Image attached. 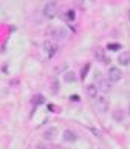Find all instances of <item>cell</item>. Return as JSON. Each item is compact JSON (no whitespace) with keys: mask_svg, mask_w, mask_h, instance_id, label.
Instances as JSON below:
<instances>
[{"mask_svg":"<svg viewBox=\"0 0 130 149\" xmlns=\"http://www.w3.org/2000/svg\"><path fill=\"white\" fill-rule=\"evenodd\" d=\"M70 101H73V102H79V101H81V98H79V95H71V96H70Z\"/></svg>","mask_w":130,"mask_h":149,"instance_id":"cell-17","label":"cell"},{"mask_svg":"<svg viewBox=\"0 0 130 149\" xmlns=\"http://www.w3.org/2000/svg\"><path fill=\"white\" fill-rule=\"evenodd\" d=\"M90 132H93L98 138H102V132H101V130H98V129H95V127H90Z\"/></svg>","mask_w":130,"mask_h":149,"instance_id":"cell-16","label":"cell"},{"mask_svg":"<svg viewBox=\"0 0 130 149\" xmlns=\"http://www.w3.org/2000/svg\"><path fill=\"white\" fill-rule=\"evenodd\" d=\"M98 90L104 92V93H109L111 90V82L109 81V78H98Z\"/></svg>","mask_w":130,"mask_h":149,"instance_id":"cell-5","label":"cell"},{"mask_svg":"<svg viewBox=\"0 0 130 149\" xmlns=\"http://www.w3.org/2000/svg\"><path fill=\"white\" fill-rule=\"evenodd\" d=\"M64 81L65 82H73V81H76V74H74L73 72H67L64 74Z\"/></svg>","mask_w":130,"mask_h":149,"instance_id":"cell-12","label":"cell"},{"mask_svg":"<svg viewBox=\"0 0 130 149\" xmlns=\"http://www.w3.org/2000/svg\"><path fill=\"white\" fill-rule=\"evenodd\" d=\"M96 109L101 112V113H105L107 110H109V101L105 100V98H96Z\"/></svg>","mask_w":130,"mask_h":149,"instance_id":"cell-7","label":"cell"},{"mask_svg":"<svg viewBox=\"0 0 130 149\" xmlns=\"http://www.w3.org/2000/svg\"><path fill=\"white\" fill-rule=\"evenodd\" d=\"M50 36L53 37L54 40H64L65 37H68V31L65 30L64 26H56L50 31Z\"/></svg>","mask_w":130,"mask_h":149,"instance_id":"cell-1","label":"cell"},{"mask_svg":"<svg viewBox=\"0 0 130 149\" xmlns=\"http://www.w3.org/2000/svg\"><path fill=\"white\" fill-rule=\"evenodd\" d=\"M34 149H51V148H48V146H45V144H37V146H36Z\"/></svg>","mask_w":130,"mask_h":149,"instance_id":"cell-18","label":"cell"},{"mask_svg":"<svg viewBox=\"0 0 130 149\" xmlns=\"http://www.w3.org/2000/svg\"><path fill=\"white\" fill-rule=\"evenodd\" d=\"M122 79V72L118 67H110L109 68V81L110 82H118Z\"/></svg>","mask_w":130,"mask_h":149,"instance_id":"cell-4","label":"cell"},{"mask_svg":"<svg viewBox=\"0 0 130 149\" xmlns=\"http://www.w3.org/2000/svg\"><path fill=\"white\" fill-rule=\"evenodd\" d=\"M107 48L111 50V51H118L121 48V44H109V45H107Z\"/></svg>","mask_w":130,"mask_h":149,"instance_id":"cell-13","label":"cell"},{"mask_svg":"<svg viewBox=\"0 0 130 149\" xmlns=\"http://www.w3.org/2000/svg\"><path fill=\"white\" fill-rule=\"evenodd\" d=\"M127 113L130 115V104H129V110H127Z\"/></svg>","mask_w":130,"mask_h":149,"instance_id":"cell-21","label":"cell"},{"mask_svg":"<svg viewBox=\"0 0 130 149\" xmlns=\"http://www.w3.org/2000/svg\"><path fill=\"white\" fill-rule=\"evenodd\" d=\"M88 68H90V64H87L85 67L82 68V73H81V78H82V79H85V76H87V72H88Z\"/></svg>","mask_w":130,"mask_h":149,"instance_id":"cell-15","label":"cell"},{"mask_svg":"<svg viewBox=\"0 0 130 149\" xmlns=\"http://www.w3.org/2000/svg\"><path fill=\"white\" fill-rule=\"evenodd\" d=\"M87 95L90 98H98V87L95 86V84L87 86Z\"/></svg>","mask_w":130,"mask_h":149,"instance_id":"cell-11","label":"cell"},{"mask_svg":"<svg viewBox=\"0 0 130 149\" xmlns=\"http://www.w3.org/2000/svg\"><path fill=\"white\" fill-rule=\"evenodd\" d=\"M56 135H57V129H56V127H50V129L45 130L44 137H45L46 140H54Z\"/></svg>","mask_w":130,"mask_h":149,"instance_id":"cell-10","label":"cell"},{"mask_svg":"<svg viewBox=\"0 0 130 149\" xmlns=\"http://www.w3.org/2000/svg\"><path fill=\"white\" fill-rule=\"evenodd\" d=\"M51 92H53V93H57L59 92V82L56 81V79L53 81V84H51Z\"/></svg>","mask_w":130,"mask_h":149,"instance_id":"cell-14","label":"cell"},{"mask_svg":"<svg viewBox=\"0 0 130 149\" xmlns=\"http://www.w3.org/2000/svg\"><path fill=\"white\" fill-rule=\"evenodd\" d=\"M95 58H96L98 62H101V64H104V65H109L110 64V58H109V54H107V50H102V48L95 50Z\"/></svg>","mask_w":130,"mask_h":149,"instance_id":"cell-3","label":"cell"},{"mask_svg":"<svg viewBox=\"0 0 130 149\" xmlns=\"http://www.w3.org/2000/svg\"><path fill=\"white\" fill-rule=\"evenodd\" d=\"M56 13H57V5L53 3V2H50V3H46L44 9H42V14L46 17V19H53L56 17Z\"/></svg>","mask_w":130,"mask_h":149,"instance_id":"cell-2","label":"cell"},{"mask_svg":"<svg viewBox=\"0 0 130 149\" xmlns=\"http://www.w3.org/2000/svg\"><path fill=\"white\" fill-rule=\"evenodd\" d=\"M127 16H129V19H130V9H129V11H127Z\"/></svg>","mask_w":130,"mask_h":149,"instance_id":"cell-20","label":"cell"},{"mask_svg":"<svg viewBox=\"0 0 130 149\" xmlns=\"http://www.w3.org/2000/svg\"><path fill=\"white\" fill-rule=\"evenodd\" d=\"M64 141H67V143H74L77 140V134H74L73 130H64Z\"/></svg>","mask_w":130,"mask_h":149,"instance_id":"cell-8","label":"cell"},{"mask_svg":"<svg viewBox=\"0 0 130 149\" xmlns=\"http://www.w3.org/2000/svg\"><path fill=\"white\" fill-rule=\"evenodd\" d=\"M74 17V11H68V19H73Z\"/></svg>","mask_w":130,"mask_h":149,"instance_id":"cell-19","label":"cell"},{"mask_svg":"<svg viewBox=\"0 0 130 149\" xmlns=\"http://www.w3.org/2000/svg\"><path fill=\"white\" fill-rule=\"evenodd\" d=\"M118 62L121 65H130V51H122L118 56Z\"/></svg>","mask_w":130,"mask_h":149,"instance_id":"cell-9","label":"cell"},{"mask_svg":"<svg viewBox=\"0 0 130 149\" xmlns=\"http://www.w3.org/2000/svg\"><path fill=\"white\" fill-rule=\"evenodd\" d=\"M42 47H44L45 53L48 54V58H53V56L57 53V45H54L51 40H45L44 44H42Z\"/></svg>","mask_w":130,"mask_h":149,"instance_id":"cell-6","label":"cell"}]
</instances>
